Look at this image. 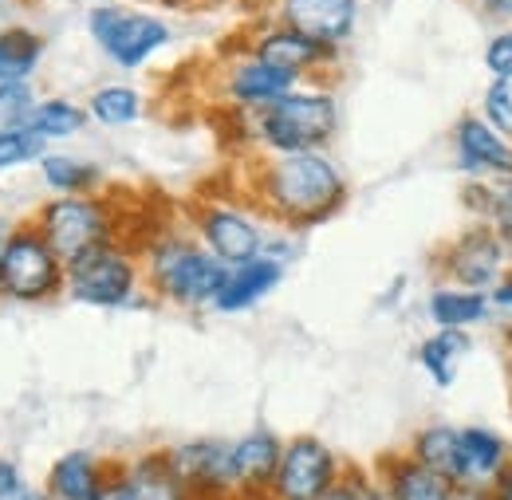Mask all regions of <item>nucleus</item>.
<instances>
[{
	"mask_svg": "<svg viewBox=\"0 0 512 500\" xmlns=\"http://www.w3.org/2000/svg\"><path fill=\"white\" fill-rule=\"evenodd\" d=\"M241 193L264 213L268 225L288 233H312L339 217L351 201V182L343 166L320 150V154H284V158H245L241 170Z\"/></svg>",
	"mask_w": 512,
	"mask_h": 500,
	"instance_id": "nucleus-1",
	"label": "nucleus"
},
{
	"mask_svg": "<svg viewBox=\"0 0 512 500\" xmlns=\"http://www.w3.org/2000/svg\"><path fill=\"white\" fill-rule=\"evenodd\" d=\"M134 249L154 304H170L178 312H213L229 268L193 237L186 221H162L146 229L134 237Z\"/></svg>",
	"mask_w": 512,
	"mask_h": 500,
	"instance_id": "nucleus-2",
	"label": "nucleus"
},
{
	"mask_svg": "<svg viewBox=\"0 0 512 500\" xmlns=\"http://www.w3.org/2000/svg\"><path fill=\"white\" fill-rule=\"evenodd\" d=\"M229 115V111H225ZM241 126L245 158H284V154H320L331 150L343 126V107L331 79H308L288 91L280 103L264 107L260 115H229Z\"/></svg>",
	"mask_w": 512,
	"mask_h": 500,
	"instance_id": "nucleus-3",
	"label": "nucleus"
},
{
	"mask_svg": "<svg viewBox=\"0 0 512 500\" xmlns=\"http://www.w3.org/2000/svg\"><path fill=\"white\" fill-rule=\"evenodd\" d=\"M44 241L60 252V260H75L83 252L111 245V241H130L127 209L115 193H79V197H48L32 217H28Z\"/></svg>",
	"mask_w": 512,
	"mask_h": 500,
	"instance_id": "nucleus-4",
	"label": "nucleus"
},
{
	"mask_svg": "<svg viewBox=\"0 0 512 500\" xmlns=\"http://www.w3.org/2000/svg\"><path fill=\"white\" fill-rule=\"evenodd\" d=\"M64 300L91 312H130L154 304L142 280V260L130 241H111L67 260Z\"/></svg>",
	"mask_w": 512,
	"mask_h": 500,
	"instance_id": "nucleus-5",
	"label": "nucleus"
},
{
	"mask_svg": "<svg viewBox=\"0 0 512 500\" xmlns=\"http://www.w3.org/2000/svg\"><path fill=\"white\" fill-rule=\"evenodd\" d=\"M190 233L213 252L225 268L249 264L264 252L268 241V221L241 189H221V193H197L186 205Z\"/></svg>",
	"mask_w": 512,
	"mask_h": 500,
	"instance_id": "nucleus-6",
	"label": "nucleus"
},
{
	"mask_svg": "<svg viewBox=\"0 0 512 500\" xmlns=\"http://www.w3.org/2000/svg\"><path fill=\"white\" fill-rule=\"evenodd\" d=\"M87 36L99 56L115 71H142L174 44V28L166 16L150 8H134L123 0H103L87 8Z\"/></svg>",
	"mask_w": 512,
	"mask_h": 500,
	"instance_id": "nucleus-7",
	"label": "nucleus"
},
{
	"mask_svg": "<svg viewBox=\"0 0 512 500\" xmlns=\"http://www.w3.org/2000/svg\"><path fill=\"white\" fill-rule=\"evenodd\" d=\"M67 264L44 241V233L24 217L12 225L0 249V300L20 308H40L64 296Z\"/></svg>",
	"mask_w": 512,
	"mask_h": 500,
	"instance_id": "nucleus-8",
	"label": "nucleus"
},
{
	"mask_svg": "<svg viewBox=\"0 0 512 500\" xmlns=\"http://www.w3.org/2000/svg\"><path fill=\"white\" fill-rule=\"evenodd\" d=\"M434 272L442 284H461L477 292H493L497 280L512 272V249L481 221H469L453 241L434 252Z\"/></svg>",
	"mask_w": 512,
	"mask_h": 500,
	"instance_id": "nucleus-9",
	"label": "nucleus"
},
{
	"mask_svg": "<svg viewBox=\"0 0 512 500\" xmlns=\"http://www.w3.org/2000/svg\"><path fill=\"white\" fill-rule=\"evenodd\" d=\"M343 469L347 461L320 434L284 438V453H280L272 489L264 500H323L343 477Z\"/></svg>",
	"mask_w": 512,
	"mask_h": 500,
	"instance_id": "nucleus-10",
	"label": "nucleus"
},
{
	"mask_svg": "<svg viewBox=\"0 0 512 500\" xmlns=\"http://www.w3.org/2000/svg\"><path fill=\"white\" fill-rule=\"evenodd\" d=\"M241 48L253 52L256 60L272 63L276 71L300 79V83H308V79H331V75L339 71V63H343L339 60L343 52L323 48L316 40H308L304 32H296V28H288V24L272 20V16H264V20L256 24L253 32L245 36Z\"/></svg>",
	"mask_w": 512,
	"mask_h": 500,
	"instance_id": "nucleus-11",
	"label": "nucleus"
},
{
	"mask_svg": "<svg viewBox=\"0 0 512 500\" xmlns=\"http://www.w3.org/2000/svg\"><path fill=\"white\" fill-rule=\"evenodd\" d=\"M300 79L276 71L272 63L256 60L253 52H233L229 60L221 63V75H217V103L229 111V115H260L264 107L280 103L288 91H296Z\"/></svg>",
	"mask_w": 512,
	"mask_h": 500,
	"instance_id": "nucleus-12",
	"label": "nucleus"
},
{
	"mask_svg": "<svg viewBox=\"0 0 512 500\" xmlns=\"http://www.w3.org/2000/svg\"><path fill=\"white\" fill-rule=\"evenodd\" d=\"M174 477L197 500H237L229 438H186L162 449Z\"/></svg>",
	"mask_w": 512,
	"mask_h": 500,
	"instance_id": "nucleus-13",
	"label": "nucleus"
},
{
	"mask_svg": "<svg viewBox=\"0 0 512 500\" xmlns=\"http://www.w3.org/2000/svg\"><path fill=\"white\" fill-rule=\"evenodd\" d=\"M449 154L465 182H512V142L477 111L461 115L449 130Z\"/></svg>",
	"mask_w": 512,
	"mask_h": 500,
	"instance_id": "nucleus-14",
	"label": "nucleus"
},
{
	"mask_svg": "<svg viewBox=\"0 0 512 500\" xmlns=\"http://www.w3.org/2000/svg\"><path fill=\"white\" fill-rule=\"evenodd\" d=\"M509 461L512 445L501 430L481 426V422H465V426H457V441H453V457H449L446 477L453 481V489L489 493Z\"/></svg>",
	"mask_w": 512,
	"mask_h": 500,
	"instance_id": "nucleus-15",
	"label": "nucleus"
},
{
	"mask_svg": "<svg viewBox=\"0 0 512 500\" xmlns=\"http://www.w3.org/2000/svg\"><path fill=\"white\" fill-rule=\"evenodd\" d=\"M268 16L304 32L308 40H316L331 52H343L359 32L363 0H280Z\"/></svg>",
	"mask_w": 512,
	"mask_h": 500,
	"instance_id": "nucleus-16",
	"label": "nucleus"
},
{
	"mask_svg": "<svg viewBox=\"0 0 512 500\" xmlns=\"http://www.w3.org/2000/svg\"><path fill=\"white\" fill-rule=\"evenodd\" d=\"M284 453V438L268 426H253L237 438H229V461H233V481L237 500H264L272 489L276 465Z\"/></svg>",
	"mask_w": 512,
	"mask_h": 500,
	"instance_id": "nucleus-17",
	"label": "nucleus"
},
{
	"mask_svg": "<svg viewBox=\"0 0 512 500\" xmlns=\"http://www.w3.org/2000/svg\"><path fill=\"white\" fill-rule=\"evenodd\" d=\"M119 461L99 457L95 449H67L44 473V493L52 500H103L115 481Z\"/></svg>",
	"mask_w": 512,
	"mask_h": 500,
	"instance_id": "nucleus-18",
	"label": "nucleus"
},
{
	"mask_svg": "<svg viewBox=\"0 0 512 500\" xmlns=\"http://www.w3.org/2000/svg\"><path fill=\"white\" fill-rule=\"evenodd\" d=\"M111 493H115V500H197L174 477V469L166 465V453L162 449H146L138 457L119 461L115 481H111Z\"/></svg>",
	"mask_w": 512,
	"mask_h": 500,
	"instance_id": "nucleus-19",
	"label": "nucleus"
},
{
	"mask_svg": "<svg viewBox=\"0 0 512 500\" xmlns=\"http://www.w3.org/2000/svg\"><path fill=\"white\" fill-rule=\"evenodd\" d=\"M284 276H288V268L276 264V260H268V256H256L249 264L229 268V276H225V284H221V292L213 300V315L253 312V308H260L284 284Z\"/></svg>",
	"mask_w": 512,
	"mask_h": 500,
	"instance_id": "nucleus-20",
	"label": "nucleus"
},
{
	"mask_svg": "<svg viewBox=\"0 0 512 500\" xmlns=\"http://www.w3.org/2000/svg\"><path fill=\"white\" fill-rule=\"evenodd\" d=\"M375 473H379V485H383L386 500H453L457 497V489H453L449 477L426 469V465H418L406 449L379 457Z\"/></svg>",
	"mask_w": 512,
	"mask_h": 500,
	"instance_id": "nucleus-21",
	"label": "nucleus"
},
{
	"mask_svg": "<svg viewBox=\"0 0 512 500\" xmlns=\"http://www.w3.org/2000/svg\"><path fill=\"white\" fill-rule=\"evenodd\" d=\"M426 319L430 327H442V331H473L493 319V304H489V292L438 280L426 292Z\"/></svg>",
	"mask_w": 512,
	"mask_h": 500,
	"instance_id": "nucleus-22",
	"label": "nucleus"
},
{
	"mask_svg": "<svg viewBox=\"0 0 512 500\" xmlns=\"http://www.w3.org/2000/svg\"><path fill=\"white\" fill-rule=\"evenodd\" d=\"M40 186L48 189V197H79V193H103L107 189V170L87 158V154H71V150H48L36 166Z\"/></svg>",
	"mask_w": 512,
	"mask_h": 500,
	"instance_id": "nucleus-23",
	"label": "nucleus"
},
{
	"mask_svg": "<svg viewBox=\"0 0 512 500\" xmlns=\"http://www.w3.org/2000/svg\"><path fill=\"white\" fill-rule=\"evenodd\" d=\"M469 351H473V335L469 331L430 327V335H422L418 347H414V363L438 390H453L457 378H461V363L469 359Z\"/></svg>",
	"mask_w": 512,
	"mask_h": 500,
	"instance_id": "nucleus-24",
	"label": "nucleus"
},
{
	"mask_svg": "<svg viewBox=\"0 0 512 500\" xmlns=\"http://www.w3.org/2000/svg\"><path fill=\"white\" fill-rule=\"evenodd\" d=\"M87 107V119L103 130H127L146 115V95L127 83V79H111V83H99L87 91L83 99Z\"/></svg>",
	"mask_w": 512,
	"mask_h": 500,
	"instance_id": "nucleus-25",
	"label": "nucleus"
},
{
	"mask_svg": "<svg viewBox=\"0 0 512 500\" xmlns=\"http://www.w3.org/2000/svg\"><path fill=\"white\" fill-rule=\"evenodd\" d=\"M48 60V40L28 24L0 28V83H32Z\"/></svg>",
	"mask_w": 512,
	"mask_h": 500,
	"instance_id": "nucleus-26",
	"label": "nucleus"
},
{
	"mask_svg": "<svg viewBox=\"0 0 512 500\" xmlns=\"http://www.w3.org/2000/svg\"><path fill=\"white\" fill-rule=\"evenodd\" d=\"M28 126L56 150L71 138H79L91 126V119H87V107L79 99H71V95H40Z\"/></svg>",
	"mask_w": 512,
	"mask_h": 500,
	"instance_id": "nucleus-27",
	"label": "nucleus"
},
{
	"mask_svg": "<svg viewBox=\"0 0 512 500\" xmlns=\"http://www.w3.org/2000/svg\"><path fill=\"white\" fill-rule=\"evenodd\" d=\"M461 205L473 221L489 225L512 249V182H465Z\"/></svg>",
	"mask_w": 512,
	"mask_h": 500,
	"instance_id": "nucleus-28",
	"label": "nucleus"
},
{
	"mask_svg": "<svg viewBox=\"0 0 512 500\" xmlns=\"http://www.w3.org/2000/svg\"><path fill=\"white\" fill-rule=\"evenodd\" d=\"M453 441H457V426L453 422H426L422 430H414V438L406 441V453L434 469V473H449V457H453Z\"/></svg>",
	"mask_w": 512,
	"mask_h": 500,
	"instance_id": "nucleus-29",
	"label": "nucleus"
},
{
	"mask_svg": "<svg viewBox=\"0 0 512 500\" xmlns=\"http://www.w3.org/2000/svg\"><path fill=\"white\" fill-rule=\"evenodd\" d=\"M52 146L32 130V126H12V130H0V174H20L28 166H40V158L48 154Z\"/></svg>",
	"mask_w": 512,
	"mask_h": 500,
	"instance_id": "nucleus-30",
	"label": "nucleus"
},
{
	"mask_svg": "<svg viewBox=\"0 0 512 500\" xmlns=\"http://www.w3.org/2000/svg\"><path fill=\"white\" fill-rule=\"evenodd\" d=\"M40 91L32 83H0V130L24 126L36 111Z\"/></svg>",
	"mask_w": 512,
	"mask_h": 500,
	"instance_id": "nucleus-31",
	"label": "nucleus"
},
{
	"mask_svg": "<svg viewBox=\"0 0 512 500\" xmlns=\"http://www.w3.org/2000/svg\"><path fill=\"white\" fill-rule=\"evenodd\" d=\"M477 115H481L489 126H497V130L512 142V75L509 79H489Z\"/></svg>",
	"mask_w": 512,
	"mask_h": 500,
	"instance_id": "nucleus-32",
	"label": "nucleus"
},
{
	"mask_svg": "<svg viewBox=\"0 0 512 500\" xmlns=\"http://www.w3.org/2000/svg\"><path fill=\"white\" fill-rule=\"evenodd\" d=\"M323 500H386V493H383V485H379V473H375V469L347 465L343 477L335 481V489Z\"/></svg>",
	"mask_w": 512,
	"mask_h": 500,
	"instance_id": "nucleus-33",
	"label": "nucleus"
},
{
	"mask_svg": "<svg viewBox=\"0 0 512 500\" xmlns=\"http://www.w3.org/2000/svg\"><path fill=\"white\" fill-rule=\"evenodd\" d=\"M485 71L489 79H509L512 75V24L497 28L485 44Z\"/></svg>",
	"mask_w": 512,
	"mask_h": 500,
	"instance_id": "nucleus-34",
	"label": "nucleus"
},
{
	"mask_svg": "<svg viewBox=\"0 0 512 500\" xmlns=\"http://www.w3.org/2000/svg\"><path fill=\"white\" fill-rule=\"evenodd\" d=\"M489 304H493V315H505L512 323V272L497 280V288L489 292Z\"/></svg>",
	"mask_w": 512,
	"mask_h": 500,
	"instance_id": "nucleus-35",
	"label": "nucleus"
},
{
	"mask_svg": "<svg viewBox=\"0 0 512 500\" xmlns=\"http://www.w3.org/2000/svg\"><path fill=\"white\" fill-rule=\"evenodd\" d=\"M469 4H473L481 16H489L493 24H501V28L512 24V0H469Z\"/></svg>",
	"mask_w": 512,
	"mask_h": 500,
	"instance_id": "nucleus-36",
	"label": "nucleus"
},
{
	"mask_svg": "<svg viewBox=\"0 0 512 500\" xmlns=\"http://www.w3.org/2000/svg\"><path fill=\"white\" fill-rule=\"evenodd\" d=\"M0 500H52L48 493H44V485H36V481H20V485H12L8 493H0Z\"/></svg>",
	"mask_w": 512,
	"mask_h": 500,
	"instance_id": "nucleus-37",
	"label": "nucleus"
},
{
	"mask_svg": "<svg viewBox=\"0 0 512 500\" xmlns=\"http://www.w3.org/2000/svg\"><path fill=\"white\" fill-rule=\"evenodd\" d=\"M24 481V469L12 461V457H0V493H8L12 485H20Z\"/></svg>",
	"mask_w": 512,
	"mask_h": 500,
	"instance_id": "nucleus-38",
	"label": "nucleus"
},
{
	"mask_svg": "<svg viewBox=\"0 0 512 500\" xmlns=\"http://www.w3.org/2000/svg\"><path fill=\"white\" fill-rule=\"evenodd\" d=\"M489 500H512V461L505 465V473L493 481V489H489Z\"/></svg>",
	"mask_w": 512,
	"mask_h": 500,
	"instance_id": "nucleus-39",
	"label": "nucleus"
},
{
	"mask_svg": "<svg viewBox=\"0 0 512 500\" xmlns=\"http://www.w3.org/2000/svg\"><path fill=\"white\" fill-rule=\"evenodd\" d=\"M241 4H245V8H253V12H260V16H268V12H272L280 0H241Z\"/></svg>",
	"mask_w": 512,
	"mask_h": 500,
	"instance_id": "nucleus-40",
	"label": "nucleus"
},
{
	"mask_svg": "<svg viewBox=\"0 0 512 500\" xmlns=\"http://www.w3.org/2000/svg\"><path fill=\"white\" fill-rule=\"evenodd\" d=\"M12 225H16V221L0 213V249H4V241H8V233H12Z\"/></svg>",
	"mask_w": 512,
	"mask_h": 500,
	"instance_id": "nucleus-41",
	"label": "nucleus"
},
{
	"mask_svg": "<svg viewBox=\"0 0 512 500\" xmlns=\"http://www.w3.org/2000/svg\"><path fill=\"white\" fill-rule=\"evenodd\" d=\"M453 500H489V493H465V489H457Z\"/></svg>",
	"mask_w": 512,
	"mask_h": 500,
	"instance_id": "nucleus-42",
	"label": "nucleus"
},
{
	"mask_svg": "<svg viewBox=\"0 0 512 500\" xmlns=\"http://www.w3.org/2000/svg\"><path fill=\"white\" fill-rule=\"evenodd\" d=\"M505 355H509V371H512V323L505 327Z\"/></svg>",
	"mask_w": 512,
	"mask_h": 500,
	"instance_id": "nucleus-43",
	"label": "nucleus"
},
{
	"mask_svg": "<svg viewBox=\"0 0 512 500\" xmlns=\"http://www.w3.org/2000/svg\"><path fill=\"white\" fill-rule=\"evenodd\" d=\"M509 406H512V371H509Z\"/></svg>",
	"mask_w": 512,
	"mask_h": 500,
	"instance_id": "nucleus-44",
	"label": "nucleus"
},
{
	"mask_svg": "<svg viewBox=\"0 0 512 500\" xmlns=\"http://www.w3.org/2000/svg\"><path fill=\"white\" fill-rule=\"evenodd\" d=\"M103 500H115V493H111V489H107V497H103Z\"/></svg>",
	"mask_w": 512,
	"mask_h": 500,
	"instance_id": "nucleus-45",
	"label": "nucleus"
},
{
	"mask_svg": "<svg viewBox=\"0 0 512 500\" xmlns=\"http://www.w3.org/2000/svg\"><path fill=\"white\" fill-rule=\"evenodd\" d=\"M209 4H229V0H209Z\"/></svg>",
	"mask_w": 512,
	"mask_h": 500,
	"instance_id": "nucleus-46",
	"label": "nucleus"
},
{
	"mask_svg": "<svg viewBox=\"0 0 512 500\" xmlns=\"http://www.w3.org/2000/svg\"><path fill=\"white\" fill-rule=\"evenodd\" d=\"M0 4H8V0H0Z\"/></svg>",
	"mask_w": 512,
	"mask_h": 500,
	"instance_id": "nucleus-47",
	"label": "nucleus"
}]
</instances>
